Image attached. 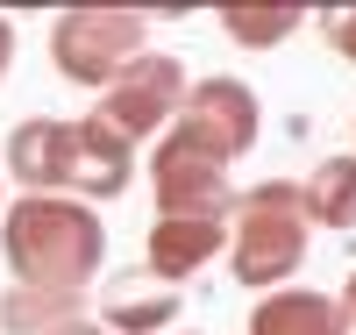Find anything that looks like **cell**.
<instances>
[{"label": "cell", "mask_w": 356, "mask_h": 335, "mask_svg": "<svg viewBox=\"0 0 356 335\" xmlns=\"http://www.w3.org/2000/svg\"><path fill=\"white\" fill-rule=\"evenodd\" d=\"M143 36H150V15H136V8H65L50 22V65L86 93H107L150 50Z\"/></svg>", "instance_id": "obj_4"}, {"label": "cell", "mask_w": 356, "mask_h": 335, "mask_svg": "<svg viewBox=\"0 0 356 335\" xmlns=\"http://www.w3.org/2000/svg\"><path fill=\"white\" fill-rule=\"evenodd\" d=\"M349 157H356V150H349Z\"/></svg>", "instance_id": "obj_17"}, {"label": "cell", "mask_w": 356, "mask_h": 335, "mask_svg": "<svg viewBox=\"0 0 356 335\" xmlns=\"http://www.w3.org/2000/svg\"><path fill=\"white\" fill-rule=\"evenodd\" d=\"M171 314H178V293L164 286V293H150V299H136V293H114L100 321H107V328H129V335H157Z\"/></svg>", "instance_id": "obj_13"}, {"label": "cell", "mask_w": 356, "mask_h": 335, "mask_svg": "<svg viewBox=\"0 0 356 335\" xmlns=\"http://www.w3.org/2000/svg\"><path fill=\"white\" fill-rule=\"evenodd\" d=\"M342 321H349V328H356V279H349V286H342Z\"/></svg>", "instance_id": "obj_16"}, {"label": "cell", "mask_w": 356, "mask_h": 335, "mask_svg": "<svg viewBox=\"0 0 356 335\" xmlns=\"http://www.w3.org/2000/svg\"><path fill=\"white\" fill-rule=\"evenodd\" d=\"M0 207H8V200H0Z\"/></svg>", "instance_id": "obj_18"}, {"label": "cell", "mask_w": 356, "mask_h": 335, "mask_svg": "<svg viewBox=\"0 0 356 335\" xmlns=\"http://www.w3.org/2000/svg\"><path fill=\"white\" fill-rule=\"evenodd\" d=\"M228 250V221H150V242H143V271L157 286H186L200 264H214Z\"/></svg>", "instance_id": "obj_8"}, {"label": "cell", "mask_w": 356, "mask_h": 335, "mask_svg": "<svg viewBox=\"0 0 356 335\" xmlns=\"http://www.w3.org/2000/svg\"><path fill=\"white\" fill-rule=\"evenodd\" d=\"M8 65H15V22L0 15V79H8Z\"/></svg>", "instance_id": "obj_15"}, {"label": "cell", "mask_w": 356, "mask_h": 335, "mask_svg": "<svg viewBox=\"0 0 356 335\" xmlns=\"http://www.w3.org/2000/svg\"><path fill=\"white\" fill-rule=\"evenodd\" d=\"M186 86H193V79H186V65H178L171 50H143L136 65L93 100V121H100V129H114V136L136 150L143 136L171 129V114H178V100H186Z\"/></svg>", "instance_id": "obj_5"}, {"label": "cell", "mask_w": 356, "mask_h": 335, "mask_svg": "<svg viewBox=\"0 0 356 335\" xmlns=\"http://www.w3.org/2000/svg\"><path fill=\"white\" fill-rule=\"evenodd\" d=\"M0 257L15 264V286L79 299L107 264V228H100V215L86 200L22 193V200L0 207Z\"/></svg>", "instance_id": "obj_2"}, {"label": "cell", "mask_w": 356, "mask_h": 335, "mask_svg": "<svg viewBox=\"0 0 356 335\" xmlns=\"http://www.w3.org/2000/svg\"><path fill=\"white\" fill-rule=\"evenodd\" d=\"M250 335H349V321H342V299L335 293L278 286V293H257Z\"/></svg>", "instance_id": "obj_9"}, {"label": "cell", "mask_w": 356, "mask_h": 335, "mask_svg": "<svg viewBox=\"0 0 356 335\" xmlns=\"http://www.w3.org/2000/svg\"><path fill=\"white\" fill-rule=\"evenodd\" d=\"M321 29H328V50H335V57H349V65H356V8H342V15H328V22H321Z\"/></svg>", "instance_id": "obj_14"}, {"label": "cell", "mask_w": 356, "mask_h": 335, "mask_svg": "<svg viewBox=\"0 0 356 335\" xmlns=\"http://www.w3.org/2000/svg\"><path fill=\"white\" fill-rule=\"evenodd\" d=\"M300 207H307V228H356V157H321L300 178Z\"/></svg>", "instance_id": "obj_10"}, {"label": "cell", "mask_w": 356, "mask_h": 335, "mask_svg": "<svg viewBox=\"0 0 356 335\" xmlns=\"http://www.w3.org/2000/svg\"><path fill=\"white\" fill-rule=\"evenodd\" d=\"M171 129L186 136L193 150H207V157L235 164V157H243V150L257 143V129H264V107H257V93H250L243 79L214 72V79L186 86V100H178V114H171Z\"/></svg>", "instance_id": "obj_7"}, {"label": "cell", "mask_w": 356, "mask_h": 335, "mask_svg": "<svg viewBox=\"0 0 356 335\" xmlns=\"http://www.w3.org/2000/svg\"><path fill=\"white\" fill-rule=\"evenodd\" d=\"M150 186H157V221H228L235 215L228 164L193 150L178 129H164V143L150 150Z\"/></svg>", "instance_id": "obj_6"}, {"label": "cell", "mask_w": 356, "mask_h": 335, "mask_svg": "<svg viewBox=\"0 0 356 335\" xmlns=\"http://www.w3.org/2000/svg\"><path fill=\"white\" fill-rule=\"evenodd\" d=\"M79 314H86L79 299H57V293H29V286L0 293V328L8 335H50L57 321H79Z\"/></svg>", "instance_id": "obj_11"}, {"label": "cell", "mask_w": 356, "mask_h": 335, "mask_svg": "<svg viewBox=\"0 0 356 335\" xmlns=\"http://www.w3.org/2000/svg\"><path fill=\"white\" fill-rule=\"evenodd\" d=\"M0 171H8L22 193H65V200L93 207V200H122L129 193L136 150L114 129H100L93 114H79V121L36 114V121H15V129H8Z\"/></svg>", "instance_id": "obj_1"}, {"label": "cell", "mask_w": 356, "mask_h": 335, "mask_svg": "<svg viewBox=\"0 0 356 335\" xmlns=\"http://www.w3.org/2000/svg\"><path fill=\"white\" fill-rule=\"evenodd\" d=\"M300 22H307V8H221V29L243 50H278Z\"/></svg>", "instance_id": "obj_12"}, {"label": "cell", "mask_w": 356, "mask_h": 335, "mask_svg": "<svg viewBox=\"0 0 356 335\" xmlns=\"http://www.w3.org/2000/svg\"><path fill=\"white\" fill-rule=\"evenodd\" d=\"M307 207H300V178H264V186L235 193L228 215V271L250 293H278L292 271L307 264Z\"/></svg>", "instance_id": "obj_3"}]
</instances>
